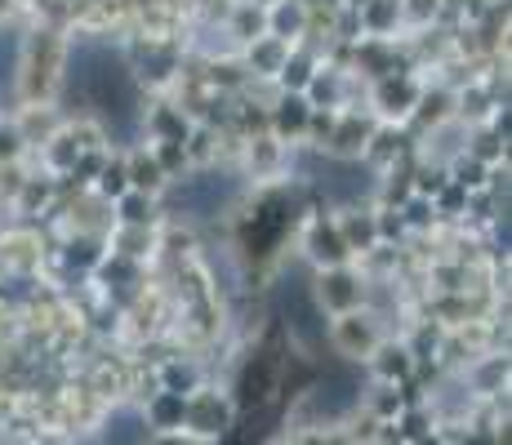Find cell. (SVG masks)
<instances>
[{
    "mask_svg": "<svg viewBox=\"0 0 512 445\" xmlns=\"http://www.w3.org/2000/svg\"><path fill=\"white\" fill-rule=\"evenodd\" d=\"M410 219H415V223H423V219H428V205H423V201H415V205H410Z\"/></svg>",
    "mask_w": 512,
    "mask_h": 445,
    "instance_id": "cell-17",
    "label": "cell"
},
{
    "mask_svg": "<svg viewBox=\"0 0 512 445\" xmlns=\"http://www.w3.org/2000/svg\"><path fill=\"white\" fill-rule=\"evenodd\" d=\"M312 245H317V254H321V259H343V245L334 241V236H326V232H317V236H312Z\"/></svg>",
    "mask_w": 512,
    "mask_h": 445,
    "instance_id": "cell-11",
    "label": "cell"
},
{
    "mask_svg": "<svg viewBox=\"0 0 512 445\" xmlns=\"http://www.w3.org/2000/svg\"><path fill=\"white\" fill-rule=\"evenodd\" d=\"M125 219H130V223L143 219V201H139V196H125Z\"/></svg>",
    "mask_w": 512,
    "mask_h": 445,
    "instance_id": "cell-15",
    "label": "cell"
},
{
    "mask_svg": "<svg viewBox=\"0 0 512 445\" xmlns=\"http://www.w3.org/2000/svg\"><path fill=\"white\" fill-rule=\"evenodd\" d=\"M103 187L121 196V192H125V174H121V170H107V174H103Z\"/></svg>",
    "mask_w": 512,
    "mask_h": 445,
    "instance_id": "cell-13",
    "label": "cell"
},
{
    "mask_svg": "<svg viewBox=\"0 0 512 445\" xmlns=\"http://www.w3.org/2000/svg\"><path fill=\"white\" fill-rule=\"evenodd\" d=\"M459 183H481V165H477V161L459 165Z\"/></svg>",
    "mask_w": 512,
    "mask_h": 445,
    "instance_id": "cell-14",
    "label": "cell"
},
{
    "mask_svg": "<svg viewBox=\"0 0 512 445\" xmlns=\"http://www.w3.org/2000/svg\"><path fill=\"white\" fill-rule=\"evenodd\" d=\"M170 201L179 205L183 214H192V219H214V214L228 210L236 201V178L223 174V170H205L196 178H183V183L174 187Z\"/></svg>",
    "mask_w": 512,
    "mask_h": 445,
    "instance_id": "cell-3",
    "label": "cell"
},
{
    "mask_svg": "<svg viewBox=\"0 0 512 445\" xmlns=\"http://www.w3.org/2000/svg\"><path fill=\"white\" fill-rule=\"evenodd\" d=\"M72 85L98 107L103 116H130L134 112V81L121 58H112L98 45H81L72 63Z\"/></svg>",
    "mask_w": 512,
    "mask_h": 445,
    "instance_id": "cell-1",
    "label": "cell"
},
{
    "mask_svg": "<svg viewBox=\"0 0 512 445\" xmlns=\"http://www.w3.org/2000/svg\"><path fill=\"white\" fill-rule=\"evenodd\" d=\"M254 161H259V165H272V161H277V147H272V143H263L259 152H254Z\"/></svg>",
    "mask_w": 512,
    "mask_h": 445,
    "instance_id": "cell-16",
    "label": "cell"
},
{
    "mask_svg": "<svg viewBox=\"0 0 512 445\" xmlns=\"http://www.w3.org/2000/svg\"><path fill=\"white\" fill-rule=\"evenodd\" d=\"M339 343L348 352H370L374 348V330L361 321V316H343L339 321Z\"/></svg>",
    "mask_w": 512,
    "mask_h": 445,
    "instance_id": "cell-6",
    "label": "cell"
},
{
    "mask_svg": "<svg viewBox=\"0 0 512 445\" xmlns=\"http://www.w3.org/2000/svg\"><path fill=\"white\" fill-rule=\"evenodd\" d=\"M285 58H290V54H285V45H281V41H263V45H254V49H250V63H254V67H263V76L281 72Z\"/></svg>",
    "mask_w": 512,
    "mask_h": 445,
    "instance_id": "cell-7",
    "label": "cell"
},
{
    "mask_svg": "<svg viewBox=\"0 0 512 445\" xmlns=\"http://www.w3.org/2000/svg\"><path fill=\"white\" fill-rule=\"evenodd\" d=\"M272 23H277V41L281 36H294L303 27V9L299 5H281L277 14H272Z\"/></svg>",
    "mask_w": 512,
    "mask_h": 445,
    "instance_id": "cell-9",
    "label": "cell"
},
{
    "mask_svg": "<svg viewBox=\"0 0 512 445\" xmlns=\"http://www.w3.org/2000/svg\"><path fill=\"white\" fill-rule=\"evenodd\" d=\"M277 121L285 125V130H299V125L308 121V103H303L299 94H294V98H285V103H281V112H277Z\"/></svg>",
    "mask_w": 512,
    "mask_h": 445,
    "instance_id": "cell-8",
    "label": "cell"
},
{
    "mask_svg": "<svg viewBox=\"0 0 512 445\" xmlns=\"http://www.w3.org/2000/svg\"><path fill=\"white\" fill-rule=\"evenodd\" d=\"M156 183H161V165L156 161H147V165L134 170V187H156Z\"/></svg>",
    "mask_w": 512,
    "mask_h": 445,
    "instance_id": "cell-12",
    "label": "cell"
},
{
    "mask_svg": "<svg viewBox=\"0 0 512 445\" xmlns=\"http://www.w3.org/2000/svg\"><path fill=\"white\" fill-rule=\"evenodd\" d=\"M277 312L285 316L290 334L303 343V348H317V343L326 339V308L317 303V290H312V285L303 281L299 272L281 276V285H277Z\"/></svg>",
    "mask_w": 512,
    "mask_h": 445,
    "instance_id": "cell-2",
    "label": "cell"
},
{
    "mask_svg": "<svg viewBox=\"0 0 512 445\" xmlns=\"http://www.w3.org/2000/svg\"><path fill=\"white\" fill-rule=\"evenodd\" d=\"M281 76H285V85L303 89V85H308V81H312V67H308V63H303V58H285Z\"/></svg>",
    "mask_w": 512,
    "mask_h": 445,
    "instance_id": "cell-10",
    "label": "cell"
},
{
    "mask_svg": "<svg viewBox=\"0 0 512 445\" xmlns=\"http://www.w3.org/2000/svg\"><path fill=\"white\" fill-rule=\"evenodd\" d=\"M98 445H147V419L139 410H116L98 432Z\"/></svg>",
    "mask_w": 512,
    "mask_h": 445,
    "instance_id": "cell-4",
    "label": "cell"
},
{
    "mask_svg": "<svg viewBox=\"0 0 512 445\" xmlns=\"http://www.w3.org/2000/svg\"><path fill=\"white\" fill-rule=\"evenodd\" d=\"M312 290H317L321 308H334V312H348L352 303H357V281H352L348 272H326L321 285H312Z\"/></svg>",
    "mask_w": 512,
    "mask_h": 445,
    "instance_id": "cell-5",
    "label": "cell"
}]
</instances>
